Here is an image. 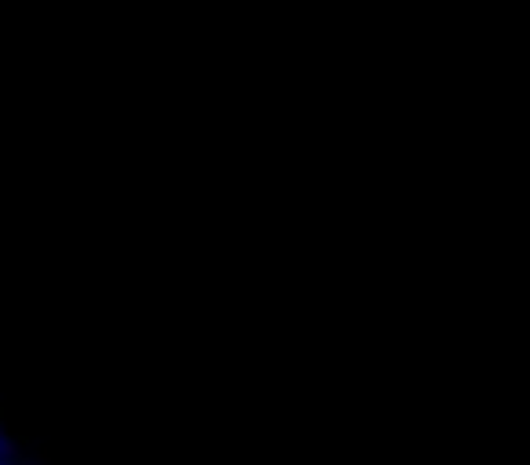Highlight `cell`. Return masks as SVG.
Returning a JSON list of instances; mask_svg holds the SVG:
<instances>
[{
    "label": "cell",
    "mask_w": 530,
    "mask_h": 465,
    "mask_svg": "<svg viewBox=\"0 0 530 465\" xmlns=\"http://www.w3.org/2000/svg\"><path fill=\"white\" fill-rule=\"evenodd\" d=\"M29 461H33V465H48V461H51V454H48L44 447H40V451H37V454H33Z\"/></svg>",
    "instance_id": "obj_1"
}]
</instances>
